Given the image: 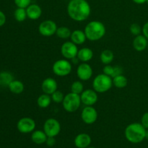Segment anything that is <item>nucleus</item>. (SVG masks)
<instances>
[{
	"instance_id": "nucleus-1",
	"label": "nucleus",
	"mask_w": 148,
	"mask_h": 148,
	"mask_svg": "<svg viewBox=\"0 0 148 148\" xmlns=\"http://www.w3.org/2000/svg\"><path fill=\"white\" fill-rule=\"evenodd\" d=\"M67 14L72 20L83 22L90 17L91 7L86 0H70L66 8Z\"/></svg>"
},
{
	"instance_id": "nucleus-2",
	"label": "nucleus",
	"mask_w": 148,
	"mask_h": 148,
	"mask_svg": "<svg viewBox=\"0 0 148 148\" xmlns=\"http://www.w3.org/2000/svg\"><path fill=\"white\" fill-rule=\"evenodd\" d=\"M146 129L141 123L134 122L129 124L124 130V136L130 143L138 144L145 140Z\"/></svg>"
},
{
	"instance_id": "nucleus-3",
	"label": "nucleus",
	"mask_w": 148,
	"mask_h": 148,
	"mask_svg": "<svg viewBox=\"0 0 148 148\" xmlns=\"http://www.w3.org/2000/svg\"><path fill=\"white\" fill-rule=\"evenodd\" d=\"M84 32L88 40L97 41L104 37L106 33V28L102 22L93 20L86 25Z\"/></svg>"
},
{
	"instance_id": "nucleus-4",
	"label": "nucleus",
	"mask_w": 148,
	"mask_h": 148,
	"mask_svg": "<svg viewBox=\"0 0 148 148\" xmlns=\"http://www.w3.org/2000/svg\"><path fill=\"white\" fill-rule=\"evenodd\" d=\"M112 86V77L103 73L98 75L92 80V89L98 93H104L108 92Z\"/></svg>"
},
{
	"instance_id": "nucleus-5",
	"label": "nucleus",
	"mask_w": 148,
	"mask_h": 148,
	"mask_svg": "<svg viewBox=\"0 0 148 148\" xmlns=\"http://www.w3.org/2000/svg\"><path fill=\"white\" fill-rule=\"evenodd\" d=\"M81 98L80 95L75 94L74 92H69L64 96L62 102L63 108L66 112L73 113L77 111L80 107Z\"/></svg>"
},
{
	"instance_id": "nucleus-6",
	"label": "nucleus",
	"mask_w": 148,
	"mask_h": 148,
	"mask_svg": "<svg viewBox=\"0 0 148 148\" xmlns=\"http://www.w3.org/2000/svg\"><path fill=\"white\" fill-rule=\"evenodd\" d=\"M72 70V64L68 59H62L56 61L52 66V71L58 77H66Z\"/></svg>"
},
{
	"instance_id": "nucleus-7",
	"label": "nucleus",
	"mask_w": 148,
	"mask_h": 148,
	"mask_svg": "<svg viewBox=\"0 0 148 148\" xmlns=\"http://www.w3.org/2000/svg\"><path fill=\"white\" fill-rule=\"evenodd\" d=\"M43 131L48 137H56L61 132V124L57 119L49 118L43 124Z\"/></svg>"
},
{
	"instance_id": "nucleus-8",
	"label": "nucleus",
	"mask_w": 148,
	"mask_h": 148,
	"mask_svg": "<svg viewBox=\"0 0 148 148\" xmlns=\"http://www.w3.org/2000/svg\"><path fill=\"white\" fill-rule=\"evenodd\" d=\"M36 121L30 117H23L17 123V129L22 134H29L35 130Z\"/></svg>"
},
{
	"instance_id": "nucleus-9",
	"label": "nucleus",
	"mask_w": 148,
	"mask_h": 148,
	"mask_svg": "<svg viewBox=\"0 0 148 148\" xmlns=\"http://www.w3.org/2000/svg\"><path fill=\"white\" fill-rule=\"evenodd\" d=\"M58 27L53 20H46L41 22L38 26V32L41 36L50 37L56 34Z\"/></svg>"
},
{
	"instance_id": "nucleus-10",
	"label": "nucleus",
	"mask_w": 148,
	"mask_h": 148,
	"mask_svg": "<svg viewBox=\"0 0 148 148\" xmlns=\"http://www.w3.org/2000/svg\"><path fill=\"white\" fill-rule=\"evenodd\" d=\"M60 51L64 59L72 60L74 58L77 57L79 49L77 48V45L72 41H66L62 45Z\"/></svg>"
},
{
	"instance_id": "nucleus-11",
	"label": "nucleus",
	"mask_w": 148,
	"mask_h": 148,
	"mask_svg": "<svg viewBox=\"0 0 148 148\" xmlns=\"http://www.w3.org/2000/svg\"><path fill=\"white\" fill-rule=\"evenodd\" d=\"M81 102L85 106H93L98 100V92L93 89L84 90L80 94Z\"/></svg>"
},
{
	"instance_id": "nucleus-12",
	"label": "nucleus",
	"mask_w": 148,
	"mask_h": 148,
	"mask_svg": "<svg viewBox=\"0 0 148 148\" xmlns=\"http://www.w3.org/2000/svg\"><path fill=\"white\" fill-rule=\"evenodd\" d=\"M98 111L93 106H85L81 113V119L86 124H92L98 119Z\"/></svg>"
},
{
	"instance_id": "nucleus-13",
	"label": "nucleus",
	"mask_w": 148,
	"mask_h": 148,
	"mask_svg": "<svg viewBox=\"0 0 148 148\" xmlns=\"http://www.w3.org/2000/svg\"><path fill=\"white\" fill-rule=\"evenodd\" d=\"M92 68L87 62H82L77 68V75L81 81H88L92 77Z\"/></svg>"
},
{
	"instance_id": "nucleus-14",
	"label": "nucleus",
	"mask_w": 148,
	"mask_h": 148,
	"mask_svg": "<svg viewBox=\"0 0 148 148\" xmlns=\"http://www.w3.org/2000/svg\"><path fill=\"white\" fill-rule=\"evenodd\" d=\"M41 89L43 93L51 95L53 92L57 90L58 83L55 79L52 77H48L43 79L41 84Z\"/></svg>"
},
{
	"instance_id": "nucleus-15",
	"label": "nucleus",
	"mask_w": 148,
	"mask_h": 148,
	"mask_svg": "<svg viewBox=\"0 0 148 148\" xmlns=\"http://www.w3.org/2000/svg\"><path fill=\"white\" fill-rule=\"evenodd\" d=\"M92 139L88 134L86 133H80L75 137L74 143L77 148H88L90 147Z\"/></svg>"
},
{
	"instance_id": "nucleus-16",
	"label": "nucleus",
	"mask_w": 148,
	"mask_h": 148,
	"mask_svg": "<svg viewBox=\"0 0 148 148\" xmlns=\"http://www.w3.org/2000/svg\"><path fill=\"white\" fill-rule=\"evenodd\" d=\"M147 45L148 39L143 34L135 36L132 42L133 48L138 52H142L147 49Z\"/></svg>"
},
{
	"instance_id": "nucleus-17",
	"label": "nucleus",
	"mask_w": 148,
	"mask_h": 148,
	"mask_svg": "<svg viewBox=\"0 0 148 148\" xmlns=\"http://www.w3.org/2000/svg\"><path fill=\"white\" fill-rule=\"evenodd\" d=\"M27 18L32 20H36L40 17L42 14V9L36 4H30L26 8Z\"/></svg>"
},
{
	"instance_id": "nucleus-18",
	"label": "nucleus",
	"mask_w": 148,
	"mask_h": 148,
	"mask_svg": "<svg viewBox=\"0 0 148 148\" xmlns=\"http://www.w3.org/2000/svg\"><path fill=\"white\" fill-rule=\"evenodd\" d=\"M77 57L80 62H88L93 57V51L88 47H84L79 49Z\"/></svg>"
},
{
	"instance_id": "nucleus-19",
	"label": "nucleus",
	"mask_w": 148,
	"mask_h": 148,
	"mask_svg": "<svg viewBox=\"0 0 148 148\" xmlns=\"http://www.w3.org/2000/svg\"><path fill=\"white\" fill-rule=\"evenodd\" d=\"M70 39L71 41H72L74 43L78 46V45L83 44L85 40H87V37L83 30H75L72 32Z\"/></svg>"
},
{
	"instance_id": "nucleus-20",
	"label": "nucleus",
	"mask_w": 148,
	"mask_h": 148,
	"mask_svg": "<svg viewBox=\"0 0 148 148\" xmlns=\"http://www.w3.org/2000/svg\"><path fill=\"white\" fill-rule=\"evenodd\" d=\"M48 136L44 131L42 130H34L31 133V140L36 145H42L46 143Z\"/></svg>"
},
{
	"instance_id": "nucleus-21",
	"label": "nucleus",
	"mask_w": 148,
	"mask_h": 148,
	"mask_svg": "<svg viewBox=\"0 0 148 148\" xmlns=\"http://www.w3.org/2000/svg\"><path fill=\"white\" fill-rule=\"evenodd\" d=\"M103 74L113 78L117 75H121L123 72V69L121 66H118V65L112 66L111 64H107L105 65V66L103 67Z\"/></svg>"
},
{
	"instance_id": "nucleus-22",
	"label": "nucleus",
	"mask_w": 148,
	"mask_h": 148,
	"mask_svg": "<svg viewBox=\"0 0 148 148\" xmlns=\"http://www.w3.org/2000/svg\"><path fill=\"white\" fill-rule=\"evenodd\" d=\"M10 92L14 94H20L24 91L25 85L23 82L17 79H13L8 85Z\"/></svg>"
},
{
	"instance_id": "nucleus-23",
	"label": "nucleus",
	"mask_w": 148,
	"mask_h": 148,
	"mask_svg": "<svg viewBox=\"0 0 148 148\" xmlns=\"http://www.w3.org/2000/svg\"><path fill=\"white\" fill-rule=\"evenodd\" d=\"M100 59H101V62L103 64H111V63L114 59V52L111 50H109V49H105L101 53Z\"/></svg>"
},
{
	"instance_id": "nucleus-24",
	"label": "nucleus",
	"mask_w": 148,
	"mask_h": 148,
	"mask_svg": "<svg viewBox=\"0 0 148 148\" xmlns=\"http://www.w3.org/2000/svg\"><path fill=\"white\" fill-rule=\"evenodd\" d=\"M51 97L50 95L43 93L39 95L37 99V105L40 108H46L50 106L51 103Z\"/></svg>"
},
{
	"instance_id": "nucleus-25",
	"label": "nucleus",
	"mask_w": 148,
	"mask_h": 148,
	"mask_svg": "<svg viewBox=\"0 0 148 148\" xmlns=\"http://www.w3.org/2000/svg\"><path fill=\"white\" fill-rule=\"evenodd\" d=\"M113 85L117 88H124L128 84V79L124 75H119L112 78Z\"/></svg>"
},
{
	"instance_id": "nucleus-26",
	"label": "nucleus",
	"mask_w": 148,
	"mask_h": 148,
	"mask_svg": "<svg viewBox=\"0 0 148 148\" xmlns=\"http://www.w3.org/2000/svg\"><path fill=\"white\" fill-rule=\"evenodd\" d=\"M71 34H72V31L69 27H66V26L59 27L56 32V36L61 39H68L69 38H70Z\"/></svg>"
},
{
	"instance_id": "nucleus-27",
	"label": "nucleus",
	"mask_w": 148,
	"mask_h": 148,
	"mask_svg": "<svg viewBox=\"0 0 148 148\" xmlns=\"http://www.w3.org/2000/svg\"><path fill=\"white\" fill-rule=\"evenodd\" d=\"M12 75L9 72H0V85L1 86H7L13 80Z\"/></svg>"
},
{
	"instance_id": "nucleus-28",
	"label": "nucleus",
	"mask_w": 148,
	"mask_h": 148,
	"mask_svg": "<svg viewBox=\"0 0 148 148\" xmlns=\"http://www.w3.org/2000/svg\"><path fill=\"white\" fill-rule=\"evenodd\" d=\"M14 17L15 20H17L19 23L24 22L26 20V18H27L26 9L17 7L14 12Z\"/></svg>"
},
{
	"instance_id": "nucleus-29",
	"label": "nucleus",
	"mask_w": 148,
	"mask_h": 148,
	"mask_svg": "<svg viewBox=\"0 0 148 148\" xmlns=\"http://www.w3.org/2000/svg\"><path fill=\"white\" fill-rule=\"evenodd\" d=\"M84 90V85L80 80L75 81L71 85V92L80 95Z\"/></svg>"
},
{
	"instance_id": "nucleus-30",
	"label": "nucleus",
	"mask_w": 148,
	"mask_h": 148,
	"mask_svg": "<svg viewBox=\"0 0 148 148\" xmlns=\"http://www.w3.org/2000/svg\"><path fill=\"white\" fill-rule=\"evenodd\" d=\"M64 96L65 95H64L63 92L60 90H58L51 95L52 101H53L56 103H62Z\"/></svg>"
},
{
	"instance_id": "nucleus-31",
	"label": "nucleus",
	"mask_w": 148,
	"mask_h": 148,
	"mask_svg": "<svg viewBox=\"0 0 148 148\" xmlns=\"http://www.w3.org/2000/svg\"><path fill=\"white\" fill-rule=\"evenodd\" d=\"M130 33L134 36H137L143 33V27L137 23H133L130 27Z\"/></svg>"
},
{
	"instance_id": "nucleus-32",
	"label": "nucleus",
	"mask_w": 148,
	"mask_h": 148,
	"mask_svg": "<svg viewBox=\"0 0 148 148\" xmlns=\"http://www.w3.org/2000/svg\"><path fill=\"white\" fill-rule=\"evenodd\" d=\"M14 2L17 7L26 9L31 4V0H14Z\"/></svg>"
},
{
	"instance_id": "nucleus-33",
	"label": "nucleus",
	"mask_w": 148,
	"mask_h": 148,
	"mask_svg": "<svg viewBox=\"0 0 148 148\" xmlns=\"http://www.w3.org/2000/svg\"><path fill=\"white\" fill-rule=\"evenodd\" d=\"M141 123L143 124V127L147 130L148 129V112H145L143 116H142L141 118Z\"/></svg>"
},
{
	"instance_id": "nucleus-34",
	"label": "nucleus",
	"mask_w": 148,
	"mask_h": 148,
	"mask_svg": "<svg viewBox=\"0 0 148 148\" xmlns=\"http://www.w3.org/2000/svg\"><path fill=\"white\" fill-rule=\"evenodd\" d=\"M46 144L49 147H53L56 144V139L53 137H48L47 140H46Z\"/></svg>"
},
{
	"instance_id": "nucleus-35",
	"label": "nucleus",
	"mask_w": 148,
	"mask_h": 148,
	"mask_svg": "<svg viewBox=\"0 0 148 148\" xmlns=\"http://www.w3.org/2000/svg\"><path fill=\"white\" fill-rule=\"evenodd\" d=\"M6 15L1 10H0V27H2L6 23Z\"/></svg>"
},
{
	"instance_id": "nucleus-36",
	"label": "nucleus",
	"mask_w": 148,
	"mask_h": 148,
	"mask_svg": "<svg viewBox=\"0 0 148 148\" xmlns=\"http://www.w3.org/2000/svg\"><path fill=\"white\" fill-rule=\"evenodd\" d=\"M143 35L148 39V21L146 22L143 26Z\"/></svg>"
},
{
	"instance_id": "nucleus-37",
	"label": "nucleus",
	"mask_w": 148,
	"mask_h": 148,
	"mask_svg": "<svg viewBox=\"0 0 148 148\" xmlns=\"http://www.w3.org/2000/svg\"><path fill=\"white\" fill-rule=\"evenodd\" d=\"M132 1L137 4H143L144 3H146L147 0H132Z\"/></svg>"
},
{
	"instance_id": "nucleus-38",
	"label": "nucleus",
	"mask_w": 148,
	"mask_h": 148,
	"mask_svg": "<svg viewBox=\"0 0 148 148\" xmlns=\"http://www.w3.org/2000/svg\"><path fill=\"white\" fill-rule=\"evenodd\" d=\"M145 140H148V129L146 130V134H145Z\"/></svg>"
},
{
	"instance_id": "nucleus-39",
	"label": "nucleus",
	"mask_w": 148,
	"mask_h": 148,
	"mask_svg": "<svg viewBox=\"0 0 148 148\" xmlns=\"http://www.w3.org/2000/svg\"><path fill=\"white\" fill-rule=\"evenodd\" d=\"M88 148H95V147H88Z\"/></svg>"
},
{
	"instance_id": "nucleus-40",
	"label": "nucleus",
	"mask_w": 148,
	"mask_h": 148,
	"mask_svg": "<svg viewBox=\"0 0 148 148\" xmlns=\"http://www.w3.org/2000/svg\"><path fill=\"white\" fill-rule=\"evenodd\" d=\"M146 3H147V4H148V0H147V1H146Z\"/></svg>"
},
{
	"instance_id": "nucleus-41",
	"label": "nucleus",
	"mask_w": 148,
	"mask_h": 148,
	"mask_svg": "<svg viewBox=\"0 0 148 148\" xmlns=\"http://www.w3.org/2000/svg\"><path fill=\"white\" fill-rule=\"evenodd\" d=\"M147 49H148V45H147Z\"/></svg>"
}]
</instances>
